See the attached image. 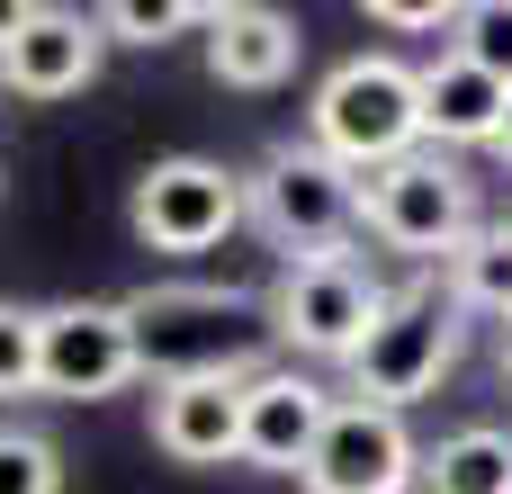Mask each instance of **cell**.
<instances>
[{"instance_id":"277c9868","label":"cell","mask_w":512,"mask_h":494,"mask_svg":"<svg viewBox=\"0 0 512 494\" xmlns=\"http://www.w3.org/2000/svg\"><path fill=\"white\" fill-rule=\"evenodd\" d=\"M360 225L405 261H450L477 234V180L441 153H405L360 180Z\"/></svg>"},{"instance_id":"ac0fdd59","label":"cell","mask_w":512,"mask_h":494,"mask_svg":"<svg viewBox=\"0 0 512 494\" xmlns=\"http://www.w3.org/2000/svg\"><path fill=\"white\" fill-rule=\"evenodd\" d=\"M0 494H63V450L45 432L0 423Z\"/></svg>"},{"instance_id":"9c48e42d","label":"cell","mask_w":512,"mask_h":494,"mask_svg":"<svg viewBox=\"0 0 512 494\" xmlns=\"http://www.w3.org/2000/svg\"><path fill=\"white\" fill-rule=\"evenodd\" d=\"M126 315H135L144 369H162V378L243 369V360H234V333H225V324L243 315L234 288H144V297H126Z\"/></svg>"},{"instance_id":"9a60e30c","label":"cell","mask_w":512,"mask_h":494,"mask_svg":"<svg viewBox=\"0 0 512 494\" xmlns=\"http://www.w3.org/2000/svg\"><path fill=\"white\" fill-rule=\"evenodd\" d=\"M423 494H512V432L468 423L441 450H423Z\"/></svg>"},{"instance_id":"7402d4cb","label":"cell","mask_w":512,"mask_h":494,"mask_svg":"<svg viewBox=\"0 0 512 494\" xmlns=\"http://www.w3.org/2000/svg\"><path fill=\"white\" fill-rule=\"evenodd\" d=\"M495 153H504V162H512V108H504V126H495Z\"/></svg>"},{"instance_id":"ba28073f","label":"cell","mask_w":512,"mask_h":494,"mask_svg":"<svg viewBox=\"0 0 512 494\" xmlns=\"http://www.w3.org/2000/svg\"><path fill=\"white\" fill-rule=\"evenodd\" d=\"M306 494H414L423 486V450L405 432V414H378V405H333V423L315 432L306 468H297Z\"/></svg>"},{"instance_id":"cb8c5ba5","label":"cell","mask_w":512,"mask_h":494,"mask_svg":"<svg viewBox=\"0 0 512 494\" xmlns=\"http://www.w3.org/2000/svg\"><path fill=\"white\" fill-rule=\"evenodd\" d=\"M504 378H512V324H504Z\"/></svg>"},{"instance_id":"ffe728a7","label":"cell","mask_w":512,"mask_h":494,"mask_svg":"<svg viewBox=\"0 0 512 494\" xmlns=\"http://www.w3.org/2000/svg\"><path fill=\"white\" fill-rule=\"evenodd\" d=\"M9 396H36V306L0 297V405Z\"/></svg>"},{"instance_id":"8fae6325","label":"cell","mask_w":512,"mask_h":494,"mask_svg":"<svg viewBox=\"0 0 512 494\" xmlns=\"http://www.w3.org/2000/svg\"><path fill=\"white\" fill-rule=\"evenodd\" d=\"M243 378L252 369H198L153 387V450L180 468H225L243 459Z\"/></svg>"},{"instance_id":"8992f818","label":"cell","mask_w":512,"mask_h":494,"mask_svg":"<svg viewBox=\"0 0 512 494\" xmlns=\"http://www.w3.org/2000/svg\"><path fill=\"white\" fill-rule=\"evenodd\" d=\"M135 378H144V342H135L126 306H99V297L36 306V396L99 405V396H117Z\"/></svg>"},{"instance_id":"7a4b0ae2","label":"cell","mask_w":512,"mask_h":494,"mask_svg":"<svg viewBox=\"0 0 512 494\" xmlns=\"http://www.w3.org/2000/svg\"><path fill=\"white\" fill-rule=\"evenodd\" d=\"M243 216H252L288 261H333V252H351V234H360V171H342L324 144L288 135V144H270L261 171L243 180Z\"/></svg>"},{"instance_id":"7c38bea8","label":"cell","mask_w":512,"mask_h":494,"mask_svg":"<svg viewBox=\"0 0 512 494\" xmlns=\"http://www.w3.org/2000/svg\"><path fill=\"white\" fill-rule=\"evenodd\" d=\"M333 387H315V378H297V369H252L243 378V459L252 468H270V477H297L306 468V450H315V432L333 423Z\"/></svg>"},{"instance_id":"30bf717a","label":"cell","mask_w":512,"mask_h":494,"mask_svg":"<svg viewBox=\"0 0 512 494\" xmlns=\"http://www.w3.org/2000/svg\"><path fill=\"white\" fill-rule=\"evenodd\" d=\"M99 54H108V36H99L90 9L36 0V9H18V27H9V45H0V81H9L18 99H72V90L99 81Z\"/></svg>"},{"instance_id":"5b68a950","label":"cell","mask_w":512,"mask_h":494,"mask_svg":"<svg viewBox=\"0 0 512 494\" xmlns=\"http://www.w3.org/2000/svg\"><path fill=\"white\" fill-rule=\"evenodd\" d=\"M261 315H270V333H279L288 351L351 369V351H360L369 324L387 315V288H378V270L351 261V252H333V261H288V270L270 279Z\"/></svg>"},{"instance_id":"44dd1931","label":"cell","mask_w":512,"mask_h":494,"mask_svg":"<svg viewBox=\"0 0 512 494\" xmlns=\"http://www.w3.org/2000/svg\"><path fill=\"white\" fill-rule=\"evenodd\" d=\"M369 18L378 27H459L450 0H369Z\"/></svg>"},{"instance_id":"4fadbf2b","label":"cell","mask_w":512,"mask_h":494,"mask_svg":"<svg viewBox=\"0 0 512 494\" xmlns=\"http://www.w3.org/2000/svg\"><path fill=\"white\" fill-rule=\"evenodd\" d=\"M297 54H306V36H297L288 9L225 0V9L207 18V72H216L225 90H279V81L297 72Z\"/></svg>"},{"instance_id":"603a6c76","label":"cell","mask_w":512,"mask_h":494,"mask_svg":"<svg viewBox=\"0 0 512 494\" xmlns=\"http://www.w3.org/2000/svg\"><path fill=\"white\" fill-rule=\"evenodd\" d=\"M9 27H18V9H9V0H0V45H9Z\"/></svg>"},{"instance_id":"d4e9b609","label":"cell","mask_w":512,"mask_h":494,"mask_svg":"<svg viewBox=\"0 0 512 494\" xmlns=\"http://www.w3.org/2000/svg\"><path fill=\"white\" fill-rule=\"evenodd\" d=\"M504 225H512V216H504Z\"/></svg>"},{"instance_id":"2e32d148","label":"cell","mask_w":512,"mask_h":494,"mask_svg":"<svg viewBox=\"0 0 512 494\" xmlns=\"http://www.w3.org/2000/svg\"><path fill=\"white\" fill-rule=\"evenodd\" d=\"M450 306L468 315H504L512 324V225H477L459 252H450Z\"/></svg>"},{"instance_id":"3957f363","label":"cell","mask_w":512,"mask_h":494,"mask_svg":"<svg viewBox=\"0 0 512 494\" xmlns=\"http://www.w3.org/2000/svg\"><path fill=\"white\" fill-rule=\"evenodd\" d=\"M459 360V306L414 279V288H387V315L369 324V342L351 351V405H378V414H405L423 405Z\"/></svg>"},{"instance_id":"d6986e66","label":"cell","mask_w":512,"mask_h":494,"mask_svg":"<svg viewBox=\"0 0 512 494\" xmlns=\"http://www.w3.org/2000/svg\"><path fill=\"white\" fill-rule=\"evenodd\" d=\"M450 36H459L450 54H468L477 72H495V81L512 90V0H477V9H459Z\"/></svg>"},{"instance_id":"e0dca14e","label":"cell","mask_w":512,"mask_h":494,"mask_svg":"<svg viewBox=\"0 0 512 494\" xmlns=\"http://www.w3.org/2000/svg\"><path fill=\"white\" fill-rule=\"evenodd\" d=\"M90 18H99L108 45H171V36H207L216 9H198V0H108Z\"/></svg>"},{"instance_id":"52a82bcc","label":"cell","mask_w":512,"mask_h":494,"mask_svg":"<svg viewBox=\"0 0 512 494\" xmlns=\"http://www.w3.org/2000/svg\"><path fill=\"white\" fill-rule=\"evenodd\" d=\"M126 225L144 252H216L234 225H243V180L207 153H171L135 180L126 198Z\"/></svg>"},{"instance_id":"5bb4252c","label":"cell","mask_w":512,"mask_h":494,"mask_svg":"<svg viewBox=\"0 0 512 494\" xmlns=\"http://www.w3.org/2000/svg\"><path fill=\"white\" fill-rule=\"evenodd\" d=\"M414 81H423V144H495V126L512 108V90L495 72H477L468 54H432Z\"/></svg>"},{"instance_id":"6da1fadb","label":"cell","mask_w":512,"mask_h":494,"mask_svg":"<svg viewBox=\"0 0 512 494\" xmlns=\"http://www.w3.org/2000/svg\"><path fill=\"white\" fill-rule=\"evenodd\" d=\"M306 144H324L342 171H387L405 153H423V81L396 54H342L315 99H306Z\"/></svg>"}]
</instances>
